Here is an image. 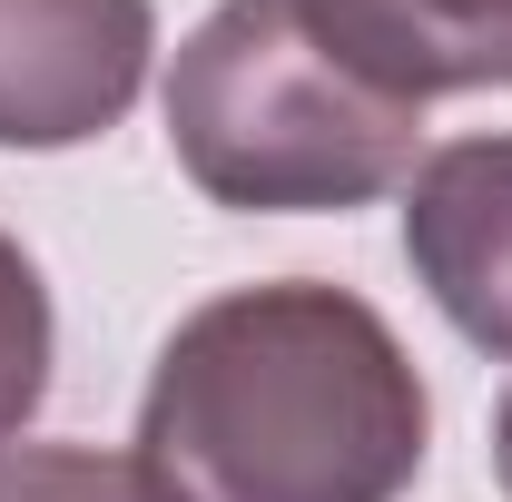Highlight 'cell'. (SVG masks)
Returning a JSON list of instances; mask_svg holds the SVG:
<instances>
[{"instance_id": "6da1fadb", "label": "cell", "mask_w": 512, "mask_h": 502, "mask_svg": "<svg viewBox=\"0 0 512 502\" xmlns=\"http://www.w3.org/2000/svg\"><path fill=\"white\" fill-rule=\"evenodd\" d=\"M434 394L355 286L256 276L178 315L138 394V463L168 502H404Z\"/></svg>"}, {"instance_id": "7a4b0ae2", "label": "cell", "mask_w": 512, "mask_h": 502, "mask_svg": "<svg viewBox=\"0 0 512 502\" xmlns=\"http://www.w3.org/2000/svg\"><path fill=\"white\" fill-rule=\"evenodd\" d=\"M168 148L207 207L345 217L414 178L424 109L365 89L296 0H217L168 60Z\"/></svg>"}, {"instance_id": "3957f363", "label": "cell", "mask_w": 512, "mask_h": 502, "mask_svg": "<svg viewBox=\"0 0 512 502\" xmlns=\"http://www.w3.org/2000/svg\"><path fill=\"white\" fill-rule=\"evenodd\" d=\"M158 0H0V148H89L138 109Z\"/></svg>"}, {"instance_id": "277c9868", "label": "cell", "mask_w": 512, "mask_h": 502, "mask_svg": "<svg viewBox=\"0 0 512 502\" xmlns=\"http://www.w3.org/2000/svg\"><path fill=\"white\" fill-rule=\"evenodd\" d=\"M404 266L483 355H512V138H444L404 178Z\"/></svg>"}, {"instance_id": "5b68a950", "label": "cell", "mask_w": 512, "mask_h": 502, "mask_svg": "<svg viewBox=\"0 0 512 502\" xmlns=\"http://www.w3.org/2000/svg\"><path fill=\"white\" fill-rule=\"evenodd\" d=\"M296 20L404 109L512 89V0H296Z\"/></svg>"}, {"instance_id": "8992f818", "label": "cell", "mask_w": 512, "mask_h": 502, "mask_svg": "<svg viewBox=\"0 0 512 502\" xmlns=\"http://www.w3.org/2000/svg\"><path fill=\"white\" fill-rule=\"evenodd\" d=\"M50 365H60V315L30 247L0 227V453L30 434V414L50 404Z\"/></svg>"}, {"instance_id": "52a82bcc", "label": "cell", "mask_w": 512, "mask_h": 502, "mask_svg": "<svg viewBox=\"0 0 512 502\" xmlns=\"http://www.w3.org/2000/svg\"><path fill=\"white\" fill-rule=\"evenodd\" d=\"M0 502H168L138 453L99 443H10L0 453Z\"/></svg>"}, {"instance_id": "ba28073f", "label": "cell", "mask_w": 512, "mask_h": 502, "mask_svg": "<svg viewBox=\"0 0 512 502\" xmlns=\"http://www.w3.org/2000/svg\"><path fill=\"white\" fill-rule=\"evenodd\" d=\"M493 473H503V493H512V384H503V404H493Z\"/></svg>"}]
</instances>
